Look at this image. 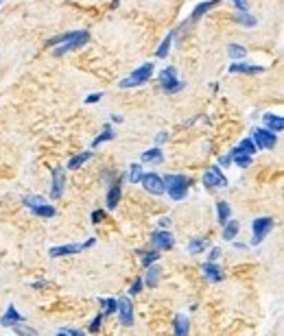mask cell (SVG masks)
Instances as JSON below:
<instances>
[{
	"instance_id": "6da1fadb",
	"label": "cell",
	"mask_w": 284,
	"mask_h": 336,
	"mask_svg": "<svg viewBox=\"0 0 284 336\" xmlns=\"http://www.w3.org/2000/svg\"><path fill=\"white\" fill-rule=\"evenodd\" d=\"M164 181V190H168V196L173 201H184L188 194V188L190 183H193V179L186 175H166L162 177Z\"/></svg>"
},
{
	"instance_id": "7a4b0ae2",
	"label": "cell",
	"mask_w": 284,
	"mask_h": 336,
	"mask_svg": "<svg viewBox=\"0 0 284 336\" xmlns=\"http://www.w3.org/2000/svg\"><path fill=\"white\" fill-rule=\"evenodd\" d=\"M155 72V63H142L138 65V68L131 72L129 77H125L123 81H118V88L121 90H131V88H140V85H144L147 81H151V77H153Z\"/></svg>"
},
{
	"instance_id": "3957f363",
	"label": "cell",
	"mask_w": 284,
	"mask_h": 336,
	"mask_svg": "<svg viewBox=\"0 0 284 336\" xmlns=\"http://www.w3.org/2000/svg\"><path fill=\"white\" fill-rule=\"evenodd\" d=\"M88 39H90V33H88V31H83V29H81V31H70L68 37H66L55 50H52V55H55V57L68 55V52H72V50H77V48H81V46H85V44H88Z\"/></svg>"
},
{
	"instance_id": "277c9868",
	"label": "cell",
	"mask_w": 284,
	"mask_h": 336,
	"mask_svg": "<svg viewBox=\"0 0 284 336\" xmlns=\"http://www.w3.org/2000/svg\"><path fill=\"white\" fill-rule=\"evenodd\" d=\"M273 227H275V221L271 219V216H260V219H254L252 221V234H254L252 247L262 245L267 236L273 232Z\"/></svg>"
},
{
	"instance_id": "5b68a950",
	"label": "cell",
	"mask_w": 284,
	"mask_h": 336,
	"mask_svg": "<svg viewBox=\"0 0 284 336\" xmlns=\"http://www.w3.org/2000/svg\"><path fill=\"white\" fill-rule=\"evenodd\" d=\"M160 85L164 92H168V94H177V92H182L186 88V81H180V77H177V70L173 65H168V68H164L160 72Z\"/></svg>"
},
{
	"instance_id": "8992f818",
	"label": "cell",
	"mask_w": 284,
	"mask_h": 336,
	"mask_svg": "<svg viewBox=\"0 0 284 336\" xmlns=\"http://www.w3.org/2000/svg\"><path fill=\"white\" fill-rule=\"evenodd\" d=\"M96 245V238H88L85 242H72V245H62V247H52L48 255L50 258H64V255H75V253H81L83 249H90Z\"/></svg>"
},
{
	"instance_id": "52a82bcc",
	"label": "cell",
	"mask_w": 284,
	"mask_h": 336,
	"mask_svg": "<svg viewBox=\"0 0 284 336\" xmlns=\"http://www.w3.org/2000/svg\"><path fill=\"white\" fill-rule=\"evenodd\" d=\"M252 140L256 144V149L273 151L275 144H278V136L271 133V131H267V129H254L252 131Z\"/></svg>"
},
{
	"instance_id": "ba28073f",
	"label": "cell",
	"mask_w": 284,
	"mask_h": 336,
	"mask_svg": "<svg viewBox=\"0 0 284 336\" xmlns=\"http://www.w3.org/2000/svg\"><path fill=\"white\" fill-rule=\"evenodd\" d=\"M203 186L210 188V190H216V188H228V177L221 173L219 166H210L206 173H203Z\"/></svg>"
},
{
	"instance_id": "9c48e42d",
	"label": "cell",
	"mask_w": 284,
	"mask_h": 336,
	"mask_svg": "<svg viewBox=\"0 0 284 336\" xmlns=\"http://www.w3.org/2000/svg\"><path fill=\"white\" fill-rule=\"evenodd\" d=\"M142 188L147 190L149 194H153V196H162L166 190H164V181H162V177L157 175V173H144L142 175Z\"/></svg>"
},
{
	"instance_id": "30bf717a",
	"label": "cell",
	"mask_w": 284,
	"mask_h": 336,
	"mask_svg": "<svg viewBox=\"0 0 284 336\" xmlns=\"http://www.w3.org/2000/svg\"><path fill=\"white\" fill-rule=\"evenodd\" d=\"M116 312H118V321H121L123 327H131V325H134L136 317H134V308H131L129 297H121V299H118Z\"/></svg>"
},
{
	"instance_id": "8fae6325",
	"label": "cell",
	"mask_w": 284,
	"mask_h": 336,
	"mask_svg": "<svg viewBox=\"0 0 284 336\" xmlns=\"http://www.w3.org/2000/svg\"><path fill=\"white\" fill-rule=\"evenodd\" d=\"M151 245L157 251H166V249H173L175 247V238L168 229H157V232L151 234Z\"/></svg>"
},
{
	"instance_id": "7c38bea8",
	"label": "cell",
	"mask_w": 284,
	"mask_h": 336,
	"mask_svg": "<svg viewBox=\"0 0 284 336\" xmlns=\"http://www.w3.org/2000/svg\"><path fill=\"white\" fill-rule=\"evenodd\" d=\"M66 190V170L64 166H55L52 168V188H50V196L52 199H62Z\"/></svg>"
},
{
	"instance_id": "4fadbf2b",
	"label": "cell",
	"mask_w": 284,
	"mask_h": 336,
	"mask_svg": "<svg viewBox=\"0 0 284 336\" xmlns=\"http://www.w3.org/2000/svg\"><path fill=\"white\" fill-rule=\"evenodd\" d=\"M123 181H125V177L116 179V181L109 186L107 196H105V210H116V206L121 203V196H123V186H121V183H123Z\"/></svg>"
},
{
	"instance_id": "5bb4252c",
	"label": "cell",
	"mask_w": 284,
	"mask_h": 336,
	"mask_svg": "<svg viewBox=\"0 0 284 336\" xmlns=\"http://www.w3.org/2000/svg\"><path fill=\"white\" fill-rule=\"evenodd\" d=\"M230 72L232 75H260V72H265V68L256 63H249V61H236L230 65Z\"/></svg>"
},
{
	"instance_id": "9a60e30c",
	"label": "cell",
	"mask_w": 284,
	"mask_h": 336,
	"mask_svg": "<svg viewBox=\"0 0 284 336\" xmlns=\"http://www.w3.org/2000/svg\"><path fill=\"white\" fill-rule=\"evenodd\" d=\"M22 321H24V317L18 312V308L13 306V304H9V306H7V310H5V314L0 317V325L11 327L13 323H22Z\"/></svg>"
},
{
	"instance_id": "2e32d148",
	"label": "cell",
	"mask_w": 284,
	"mask_h": 336,
	"mask_svg": "<svg viewBox=\"0 0 284 336\" xmlns=\"http://www.w3.org/2000/svg\"><path fill=\"white\" fill-rule=\"evenodd\" d=\"M201 273H203V278L208 282H212V284H219L223 280V271L216 266V262H206V264L201 266Z\"/></svg>"
},
{
	"instance_id": "e0dca14e",
	"label": "cell",
	"mask_w": 284,
	"mask_h": 336,
	"mask_svg": "<svg viewBox=\"0 0 284 336\" xmlns=\"http://www.w3.org/2000/svg\"><path fill=\"white\" fill-rule=\"evenodd\" d=\"M262 120H265V129L271 131V133H282L284 129V118L278 116V114H265L262 116Z\"/></svg>"
},
{
	"instance_id": "ac0fdd59",
	"label": "cell",
	"mask_w": 284,
	"mask_h": 336,
	"mask_svg": "<svg viewBox=\"0 0 284 336\" xmlns=\"http://www.w3.org/2000/svg\"><path fill=\"white\" fill-rule=\"evenodd\" d=\"M160 275H162V268L157 266V264L147 266V273H144L142 284H144V286H149V288H155V286H157V282H160Z\"/></svg>"
},
{
	"instance_id": "d6986e66",
	"label": "cell",
	"mask_w": 284,
	"mask_h": 336,
	"mask_svg": "<svg viewBox=\"0 0 284 336\" xmlns=\"http://www.w3.org/2000/svg\"><path fill=\"white\" fill-rule=\"evenodd\" d=\"M219 5V0H206V3H199L195 7V11L190 13V22H197V20H201L203 16H206V13L212 9V7H216Z\"/></svg>"
},
{
	"instance_id": "ffe728a7",
	"label": "cell",
	"mask_w": 284,
	"mask_h": 336,
	"mask_svg": "<svg viewBox=\"0 0 284 336\" xmlns=\"http://www.w3.org/2000/svg\"><path fill=\"white\" fill-rule=\"evenodd\" d=\"M230 157H232V164H234L236 168H249V166H252V162H254V157H252V155L239 153L236 149L230 151Z\"/></svg>"
},
{
	"instance_id": "44dd1931",
	"label": "cell",
	"mask_w": 284,
	"mask_h": 336,
	"mask_svg": "<svg viewBox=\"0 0 284 336\" xmlns=\"http://www.w3.org/2000/svg\"><path fill=\"white\" fill-rule=\"evenodd\" d=\"M230 219H232V208H230V203L216 201V221H219V225H225Z\"/></svg>"
},
{
	"instance_id": "7402d4cb",
	"label": "cell",
	"mask_w": 284,
	"mask_h": 336,
	"mask_svg": "<svg viewBox=\"0 0 284 336\" xmlns=\"http://www.w3.org/2000/svg\"><path fill=\"white\" fill-rule=\"evenodd\" d=\"M241 232V223L239 221H232L230 219L225 225H223V240H228V242H234V238L239 236Z\"/></svg>"
},
{
	"instance_id": "603a6c76",
	"label": "cell",
	"mask_w": 284,
	"mask_h": 336,
	"mask_svg": "<svg viewBox=\"0 0 284 336\" xmlns=\"http://www.w3.org/2000/svg\"><path fill=\"white\" fill-rule=\"evenodd\" d=\"M92 155H94L92 151H83V153H79V155H72L70 160H68V170H79L85 162L92 160Z\"/></svg>"
},
{
	"instance_id": "cb8c5ba5",
	"label": "cell",
	"mask_w": 284,
	"mask_h": 336,
	"mask_svg": "<svg viewBox=\"0 0 284 336\" xmlns=\"http://www.w3.org/2000/svg\"><path fill=\"white\" fill-rule=\"evenodd\" d=\"M208 247H210V240L208 238H201V236H199V238H193V240L188 242V253L190 255H199V253L206 251Z\"/></svg>"
},
{
	"instance_id": "d4e9b609",
	"label": "cell",
	"mask_w": 284,
	"mask_h": 336,
	"mask_svg": "<svg viewBox=\"0 0 284 336\" xmlns=\"http://www.w3.org/2000/svg\"><path fill=\"white\" fill-rule=\"evenodd\" d=\"M173 325H175V336H188L190 321H188L186 314H177L175 321H173Z\"/></svg>"
},
{
	"instance_id": "484cf974",
	"label": "cell",
	"mask_w": 284,
	"mask_h": 336,
	"mask_svg": "<svg viewBox=\"0 0 284 336\" xmlns=\"http://www.w3.org/2000/svg\"><path fill=\"white\" fill-rule=\"evenodd\" d=\"M116 133H114V129H111V124H105V129H103V133H98L94 140H92V149H96V147H101V144L105 142H109V140H114Z\"/></svg>"
},
{
	"instance_id": "4316f807",
	"label": "cell",
	"mask_w": 284,
	"mask_h": 336,
	"mask_svg": "<svg viewBox=\"0 0 284 336\" xmlns=\"http://www.w3.org/2000/svg\"><path fill=\"white\" fill-rule=\"evenodd\" d=\"M29 212L33 216H37V219H52V216L57 214V210L50 206V203H44V206H37V208H33L29 210Z\"/></svg>"
},
{
	"instance_id": "83f0119b",
	"label": "cell",
	"mask_w": 284,
	"mask_h": 336,
	"mask_svg": "<svg viewBox=\"0 0 284 336\" xmlns=\"http://www.w3.org/2000/svg\"><path fill=\"white\" fill-rule=\"evenodd\" d=\"M173 37H175V31H171L168 35L162 39L160 48L155 50V57H157V59H164V57H168V50H171V46H173Z\"/></svg>"
},
{
	"instance_id": "f1b7e54d",
	"label": "cell",
	"mask_w": 284,
	"mask_h": 336,
	"mask_svg": "<svg viewBox=\"0 0 284 336\" xmlns=\"http://www.w3.org/2000/svg\"><path fill=\"white\" fill-rule=\"evenodd\" d=\"M164 160V153L160 151V147H153V149H149V151H144L142 153V162L144 164H160Z\"/></svg>"
},
{
	"instance_id": "f546056e",
	"label": "cell",
	"mask_w": 284,
	"mask_h": 336,
	"mask_svg": "<svg viewBox=\"0 0 284 336\" xmlns=\"http://www.w3.org/2000/svg\"><path fill=\"white\" fill-rule=\"evenodd\" d=\"M98 306L103 308V310H101L103 317H107V314H114L116 312L118 299H114V297H101V299H98Z\"/></svg>"
},
{
	"instance_id": "4dcf8cb0",
	"label": "cell",
	"mask_w": 284,
	"mask_h": 336,
	"mask_svg": "<svg viewBox=\"0 0 284 336\" xmlns=\"http://www.w3.org/2000/svg\"><path fill=\"white\" fill-rule=\"evenodd\" d=\"M236 20H239V24L245 26V29H254V26L258 24V22H256V18L249 11H236Z\"/></svg>"
},
{
	"instance_id": "1f68e13d",
	"label": "cell",
	"mask_w": 284,
	"mask_h": 336,
	"mask_svg": "<svg viewBox=\"0 0 284 336\" xmlns=\"http://www.w3.org/2000/svg\"><path fill=\"white\" fill-rule=\"evenodd\" d=\"M236 151H239V153H245V155H252L254 157V153L258 149H256V144H254V140L252 138H245V140H241L239 142V147H234Z\"/></svg>"
},
{
	"instance_id": "d6a6232c",
	"label": "cell",
	"mask_w": 284,
	"mask_h": 336,
	"mask_svg": "<svg viewBox=\"0 0 284 336\" xmlns=\"http://www.w3.org/2000/svg\"><path fill=\"white\" fill-rule=\"evenodd\" d=\"M228 55L232 59H236V61H243L245 55H247V50H245V46H241V44H230L228 46Z\"/></svg>"
},
{
	"instance_id": "836d02e7",
	"label": "cell",
	"mask_w": 284,
	"mask_h": 336,
	"mask_svg": "<svg viewBox=\"0 0 284 336\" xmlns=\"http://www.w3.org/2000/svg\"><path fill=\"white\" fill-rule=\"evenodd\" d=\"M11 330L16 332L18 336H39L35 327H31V325H24V321H22V323H13V325H11Z\"/></svg>"
},
{
	"instance_id": "e575fe53",
	"label": "cell",
	"mask_w": 284,
	"mask_h": 336,
	"mask_svg": "<svg viewBox=\"0 0 284 336\" xmlns=\"http://www.w3.org/2000/svg\"><path fill=\"white\" fill-rule=\"evenodd\" d=\"M142 164H131L129 166V173H127V179L131 181V183H140V179H142Z\"/></svg>"
},
{
	"instance_id": "d590c367",
	"label": "cell",
	"mask_w": 284,
	"mask_h": 336,
	"mask_svg": "<svg viewBox=\"0 0 284 336\" xmlns=\"http://www.w3.org/2000/svg\"><path fill=\"white\" fill-rule=\"evenodd\" d=\"M157 260H160V251H157V249L144 251V253H142V258H140V262H142V266H144V268L151 266V264H155Z\"/></svg>"
},
{
	"instance_id": "8d00e7d4",
	"label": "cell",
	"mask_w": 284,
	"mask_h": 336,
	"mask_svg": "<svg viewBox=\"0 0 284 336\" xmlns=\"http://www.w3.org/2000/svg\"><path fill=\"white\" fill-rule=\"evenodd\" d=\"M46 199L44 196H39V194H29V196H24V208L26 210H33V208H37V206H44Z\"/></svg>"
},
{
	"instance_id": "74e56055",
	"label": "cell",
	"mask_w": 284,
	"mask_h": 336,
	"mask_svg": "<svg viewBox=\"0 0 284 336\" xmlns=\"http://www.w3.org/2000/svg\"><path fill=\"white\" fill-rule=\"evenodd\" d=\"M101 325H103V314L98 312L96 317L90 321V327H88V332H90V334H96L98 330H101Z\"/></svg>"
},
{
	"instance_id": "f35d334b",
	"label": "cell",
	"mask_w": 284,
	"mask_h": 336,
	"mask_svg": "<svg viewBox=\"0 0 284 336\" xmlns=\"http://www.w3.org/2000/svg\"><path fill=\"white\" fill-rule=\"evenodd\" d=\"M105 216H107V212H105V210H94V212L90 214V221L94 223V225H98V223L105 221Z\"/></svg>"
},
{
	"instance_id": "ab89813d",
	"label": "cell",
	"mask_w": 284,
	"mask_h": 336,
	"mask_svg": "<svg viewBox=\"0 0 284 336\" xmlns=\"http://www.w3.org/2000/svg\"><path fill=\"white\" fill-rule=\"evenodd\" d=\"M223 255V249L221 247H212L210 249V255H208V262H216Z\"/></svg>"
},
{
	"instance_id": "60d3db41",
	"label": "cell",
	"mask_w": 284,
	"mask_h": 336,
	"mask_svg": "<svg viewBox=\"0 0 284 336\" xmlns=\"http://www.w3.org/2000/svg\"><path fill=\"white\" fill-rule=\"evenodd\" d=\"M142 286H144V284H142V280H140V278H138V280H134V284L129 286V295H134V297H136V295L142 291Z\"/></svg>"
},
{
	"instance_id": "b9f144b4",
	"label": "cell",
	"mask_w": 284,
	"mask_h": 336,
	"mask_svg": "<svg viewBox=\"0 0 284 336\" xmlns=\"http://www.w3.org/2000/svg\"><path fill=\"white\" fill-rule=\"evenodd\" d=\"M57 336H85V332H81V330H59Z\"/></svg>"
},
{
	"instance_id": "7bdbcfd3",
	"label": "cell",
	"mask_w": 284,
	"mask_h": 336,
	"mask_svg": "<svg viewBox=\"0 0 284 336\" xmlns=\"http://www.w3.org/2000/svg\"><path fill=\"white\" fill-rule=\"evenodd\" d=\"M103 98V92H94V94H90L88 98H85V103L88 105H94V103H98Z\"/></svg>"
},
{
	"instance_id": "ee69618b",
	"label": "cell",
	"mask_w": 284,
	"mask_h": 336,
	"mask_svg": "<svg viewBox=\"0 0 284 336\" xmlns=\"http://www.w3.org/2000/svg\"><path fill=\"white\" fill-rule=\"evenodd\" d=\"M171 216H162V219H157V225H160V229H168L171 227Z\"/></svg>"
},
{
	"instance_id": "f6af8a7d",
	"label": "cell",
	"mask_w": 284,
	"mask_h": 336,
	"mask_svg": "<svg viewBox=\"0 0 284 336\" xmlns=\"http://www.w3.org/2000/svg\"><path fill=\"white\" fill-rule=\"evenodd\" d=\"M232 3L236 5V11H249L247 0H232Z\"/></svg>"
},
{
	"instance_id": "bcb514c9",
	"label": "cell",
	"mask_w": 284,
	"mask_h": 336,
	"mask_svg": "<svg viewBox=\"0 0 284 336\" xmlns=\"http://www.w3.org/2000/svg\"><path fill=\"white\" fill-rule=\"evenodd\" d=\"M219 164H221V166H230V164H232V157H230V153L219 157Z\"/></svg>"
},
{
	"instance_id": "7dc6e473",
	"label": "cell",
	"mask_w": 284,
	"mask_h": 336,
	"mask_svg": "<svg viewBox=\"0 0 284 336\" xmlns=\"http://www.w3.org/2000/svg\"><path fill=\"white\" fill-rule=\"evenodd\" d=\"M155 140H157V144L166 142V140H168V133H166V131H160V133H157V138H155Z\"/></svg>"
},
{
	"instance_id": "c3c4849f",
	"label": "cell",
	"mask_w": 284,
	"mask_h": 336,
	"mask_svg": "<svg viewBox=\"0 0 284 336\" xmlns=\"http://www.w3.org/2000/svg\"><path fill=\"white\" fill-rule=\"evenodd\" d=\"M48 282H33V288H46Z\"/></svg>"
},
{
	"instance_id": "681fc988",
	"label": "cell",
	"mask_w": 284,
	"mask_h": 336,
	"mask_svg": "<svg viewBox=\"0 0 284 336\" xmlns=\"http://www.w3.org/2000/svg\"><path fill=\"white\" fill-rule=\"evenodd\" d=\"M109 120H111V122H123V116H118V114H111V116H109Z\"/></svg>"
},
{
	"instance_id": "f907efd6",
	"label": "cell",
	"mask_w": 284,
	"mask_h": 336,
	"mask_svg": "<svg viewBox=\"0 0 284 336\" xmlns=\"http://www.w3.org/2000/svg\"><path fill=\"white\" fill-rule=\"evenodd\" d=\"M234 249H241V251H245L247 245H245V242H234Z\"/></svg>"
},
{
	"instance_id": "816d5d0a",
	"label": "cell",
	"mask_w": 284,
	"mask_h": 336,
	"mask_svg": "<svg viewBox=\"0 0 284 336\" xmlns=\"http://www.w3.org/2000/svg\"><path fill=\"white\" fill-rule=\"evenodd\" d=\"M0 5H3V0H0Z\"/></svg>"
}]
</instances>
